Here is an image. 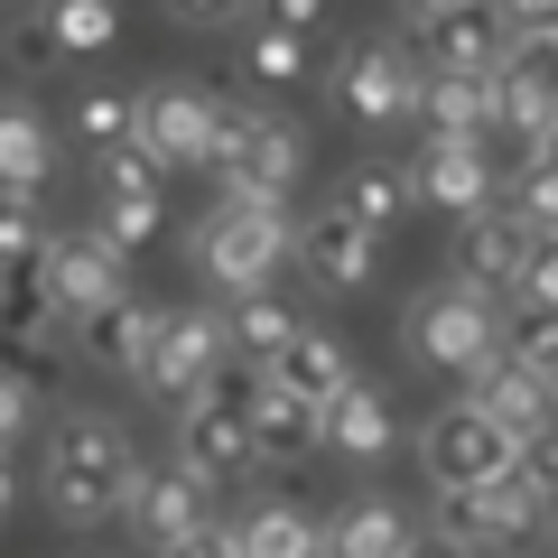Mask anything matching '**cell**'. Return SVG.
I'll return each instance as SVG.
<instances>
[{"label":"cell","instance_id":"obj_1","mask_svg":"<svg viewBox=\"0 0 558 558\" xmlns=\"http://www.w3.org/2000/svg\"><path fill=\"white\" fill-rule=\"evenodd\" d=\"M131 484H140V447L121 418L102 410H65L47 428V457H38V494L65 531H102V521L131 512Z\"/></svg>","mask_w":558,"mask_h":558},{"label":"cell","instance_id":"obj_2","mask_svg":"<svg viewBox=\"0 0 558 558\" xmlns=\"http://www.w3.org/2000/svg\"><path fill=\"white\" fill-rule=\"evenodd\" d=\"M299 252V223H289V196H260V186H223L196 223V260L223 299H252L270 289V270Z\"/></svg>","mask_w":558,"mask_h":558},{"label":"cell","instance_id":"obj_3","mask_svg":"<svg viewBox=\"0 0 558 558\" xmlns=\"http://www.w3.org/2000/svg\"><path fill=\"white\" fill-rule=\"evenodd\" d=\"M178 465H186L196 484H215V494H233V484L260 475V447H252V381H242L233 363H223L196 400H178Z\"/></svg>","mask_w":558,"mask_h":558},{"label":"cell","instance_id":"obj_4","mask_svg":"<svg viewBox=\"0 0 558 558\" xmlns=\"http://www.w3.org/2000/svg\"><path fill=\"white\" fill-rule=\"evenodd\" d=\"M418 465H428L438 494H475V484L521 475V438L494 410H475V400H447V410H428V428H418Z\"/></svg>","mask_w":558,"mask_h":558},{"label":"cell","instance_id":"obj_5","mask_svg":"<svg viewBox=\"0 0 558 558\" xmlns=\"http://www.w3.org/2000/svg\"><path fill=\"white\" fill-rule=\"evenodd\" d=\"M410 354L428 363V373L475 381L484 363H502V307L484 299V289H465V279H447V289H428V299L410 307Z\"/></svg>","mask_w":558,"mask_h":558},{"label":"cell","instance_id":"obj_6","mask_svg":"<svg viewBox=\"0 0 558 558\" xmlns=\"http://www.w3.org/2000/svg\"><path fill=\"white\" fill-rule=\"evenodd\" d=\"M215 178L223 186H260V196H299L307 178V140L289 112H260V102H233L215 140Z\"/></svg>","mask_w":558,"mask_h":558},{"label":"cell","instance_id":"obj_7","mask_svg":"<svg viewBox=\"0 0 558 558\" xmlns=\"http://www.w3.org/2000/svg\"><path fill=\"white\" fill-rule=\"evenodd\" d=\"M418 84H428V65H418L410 38H354L336 57V102L363 121V131H391V121L418 112Z\"/></svg>","mask_w":558,"mask_h":558},{"label":"cell","instance_id":"obj_8","mask_svg":"<svg viewBox=\"0 0 558 558\" xmlns=\"http://www.w3.org/2000/svg\"><path fill=\"white\" fill-rule=\"evenodd\" d=\"M38 270H47V289H57V307L75 317V336H84L94 317H112L121 299H131V252H112V242H102L94 223H84V233H57Z\"/></svg>","mask_w":558,"mask_h":558},{"label":"cell","instance_id":"obj_9","mask_svg":"<svg viewBox=\"0 0 558 558\" xmlns=\"http://www.w3.org/2000/svg\"><path fill=\"white\" fill-rule=\"evenodd\" d=\"M233 363V336H223V307H178V317H159V344H149V363H140V391L159 400H196L205 381Z\"/></svg>","mask_w":558,"mask_h":558},{"label":"cell","instance_id":"obj_10","mask_svg":"<svg viewBox=\"0 0 558 558\" xmlns=\"http://www.w3.org/2000/svg\"><path fill=\"white\" fill-rule=\"evenodd\" d=\"M65 336H75V317L57 307L47 270H10L0 279V363H20L28 381H47L65 363Z\"/></svg>","mask_w":558,"mask_h":558},{"label":"cell","instance_id":"obj_11","mask_svg":"<svg viewBox=\"0 0 558 558\" xmlns=\"http://www.w3.org/2000/svg\"><path fill=\"white\" fill-rule=\"evenodd\" d=\"M131 140L149 149V159L178 178V168H215V140H223V102L186 94V84H159V94H140V121Z\"/></svg>","mask_w":558,"mask_h":558},{"label":"cell","instance_id":"obj_12","mask_svg":"<svg viewBox=\"0 0 558 558\" xmlns=\"http://www.w3.org/2000/svg\"><path fill=\"white\" fill-rule=\"evenodd\" d=\"M121 521H131V539H140V549H159V558H168V549H186V539H196L205 521H215V484H196L178 457H168V465H140L131 512H121Z\"/></svg>","mask_w":558,"mask_h":558},{"label":"cell","instance_id":"obj_13","mask_svg":"<svg viewBox=\"0 0 558 558\" xmlns=\"http://www.w3.org/2000/svg\"><path fill=\"white\" fill-rule=\"evenodd\" d=\"M400 38L418 47V65H475V75H494V65L512 57V28H502L494 0H438V10H418Z\"/></svg>","mask_w":558,"mask_h":558},{"label":"cell","instance_id":"obj_14","mask_svg":"<svg viewBox=\"0 0 558 558\" xmlns=\"http://www.w3.org/2000/svg\"><path fill=\"white\" fill-rule=\"evenodd\" d=\"M438 521L465 539V549L494 558V549H521V539H531L539 521H558V512L531 494V475H502V484H475V494H447V512H438Z\"/></svg>","mask_w":558,"mask_h":558},{"label":"cell","instance_id":"obj_15","mask_svg":"<svg viewBox=\"0 0 558 558\" xmlns=\"http://www.w3.org/2000/svg\"><path fill=\"white\" fill-rule=\"evenodd\" d=\"M531 252H539V233L512 215V205H484V215L457 223V279L484 289V299H512L521 270H531Z\"/></svg>","mask_w":558,"mask_h":558},{"label":"cell","instance_id":"obj_16","mask_svg":"<svg viewBox=\"0 0 558 558\" xmlns=\"http://www.w3.org/2000/svg\"><path fill=\"white\" fill-rule=\"evenodd\" d=\"M299 270L317 279V289H336V299H354V289H373V270H381V233L354 223L344 205H317V215L299 223Z\"/></svg>","mask_w":558,"mask_h":558},{"label":"cell","instance_id":"obj_17","mask_svg":"<svg viewBox=\"0 0 558 558\" xmlns=\"http://www.w3.org/2000/svg\"><path fill=\"white\" fill-rule=\"evenodd\" d=\"M410 186H418V205H447V215H484L494 205V159H484V140H465V131H428V149L410 159Z\"/></svg>","mask_w":558,"mask_h":558},{"label":"cell","instance_id":"obj_18","mask_svg":"<svg viewBox=\"0 0 558 558\" xmlns=\"http://www.w3.org/2000/svg\"><path fill=\"white\" fill-rule=\"evenodd\" d=\"M494 102H502V131L531 140V131H558V38H531L494 65Z\"/></svg>","mask_w":558,"mask_h":558},{"label":"cell","instance_id":"obj_19","mask_svg":"<svg viewBox=\"0 0 558 558\" xmlns=\"http://www.w3.org/2000/svg\"><path fill=\"white\" fill-rule=\"evenodd\" d=\"M252 447H260V465L317 457V447H326V410H317L307 391H289V381L260 373V381H252Z\"/></svg>","mask_w":558,"mask_h":558},{"label":"cell","instance_id":"obj_20","mask_svg":"<svg viewBox=\"0 0 558 558\" xmlns=\"http://www.w3.org/2000/svg\"><path fill=\"white\" fill-rule=\"evenodd\" d=\"M465 400H475V410H494V418H502V428H512L521 447H531L539 428H558V381L521 373L512 354H502V363H484V373L465 381Z\"/></svg>","mask_w":558,"mask_h":558},{"label":"cell","instance_id":"obj_21","mask_svg":"<svg viewBox=\"0 0 558 558\" xmlns=\"http://www.w3.org/2000/svg\"><path fill=\"white\" fill-rule=\"evenodd\" d=\"M418 121L428 131H502V102H494V75H475V65H428V84H418Z\"/></svg>","mask_w":558,"mask_h":558},{"label":"cell","instance_id":"obj_22","mask_svg":"<svg viewBox=\"0 0 558 558\" xmlns=\"http://www.w3.org/2000/svg\"><path fill=\"white\" fill-rule=\"evenodd\" d=\"M260 373L289 381V391H307L317 410H326L336 391H354V381H363V373H354V344H344L336 326H299V344H289L279 363H260Z\"/></svg>","mask_w":558,"mask_h":558},{"label":"cell","instance_id":"obj_23","mask_svg":"<svg viewBox=\"0 0 558 558\" xmlns=\"http://www.w3.org/2000/svg\"><path fill=\"white\" fill-rule=\"evenodd\" d=\"M57 168V131L38 102H0V196H38Z\"/></svg>","mask_w":558,"mask_h":558},{"label":"cell","instance_id":"obj_24","mask_svg":"<svg viewBox=\"0 0 558 558\" xmlns=\"http://www.w3.org/2000/svg\"><path fill=\"white\" fill-rule=\"evenodd\" d=\"M299 307L279 299V289H252V299H223V336H233V354H252V363H279L289 344H299Z\"/></svg>","mask_w":558,"mask_h":558},{"label":"cell","instance_id":"obj_25","mask_svg":"<svg viewBox=\"0 0 558 558\" xmlns=\"http://www.w3.org/2000/svg\"><path fill=\"white\" fill-rule=\"evenodd\" d=\"M410 196H418V186H410V168H391V159H354V168L336 178V196H326V205H344L354 223L391 233V223L410 215Z\"/></svg>","mask_w":558,"mask_h":558},{"label":"cell","instance_id":"obj_26","mask_svg":"<svg viewBox=\"0 0 558 558\" xmlns=\"http://www.w3.org/2000/svg\"><path fill=\"white\" fill-rule=\"evenodd\" d=\"M400 549H410V521L391 494H354L326 531V558H400Z\"/></svg>","mask_w":558,"mask_h":558},{"label":"cell","instance_id":"obj_27","mask_svg":"<svg viewBox=\"0 0 558 558\" xmlns=\"http://www.w3.org/2000/svg\"><path fill=\"white\" fill-rule=\"evenodd\" d=\"M326 447H336V457H391V400H381L373 381L336 391L326 400Z\"/></svg>","mask_w":558,"mask_h":558},{"label":"cell","instance_id":"obj_28","mask_svg":"<svg viewBox=\"0 0 558 558\" xmlns=\"http://www.w3.org/2000/svg\"><path fill=\"white\" fill-rule=\"evenodd\" d=\"M84 344H94L102 373H131L140 381V363H149V344H159V307H149V299H121L112 317L84 326Z\"/></svg>","mask_w":558,"mask_h":558},{"label":"cell","instance_id":"obj_29","mask_svg":"<svg viewBox=\"0 0 558 558\" xmlns=\"http://www.w3.org/2000/svg\"><path fill=\"white\" fill-rule=\"evenodd\" d=\"M242 558H326V531L299 502H260V512H242Z\"/></svg>","mask_w":558,"mask_h":558},{"label":"cell","instance_id":"obj_30","mask_svg":"<svg viewBox=\"0 0 558 558\" xmlns=\"http://www.w3.org/2000/svg\"><path fill=\"white\" fill-rule=\"evenodd\" d=\"M242 75H252V84H307V75H317V57H307L299 28L252 20V28H242Z\"/></svg>","mask_w":558,"mask_h":558},{"label":"cell","instance_id":"obj_31","mask_svg":"<svg viewBox=\"0 0 558 558\" xmlns=\"http://www.w3.org/2000/svg\"><path fill=\"white\" fill-rule=\"evenodd\" d=\"M502 354H512L521 373L558 381V307H512V317H502Z\"/></svg>","mask_w":558,"mask_h":558},{"label":"cell","instance_id":"obj_32","mask_svg":"<svg viewBox=\"0 0 558 558\" xmlns=\"http://www.w3.org/2000/svg\"><path fill=\"white\" fill-rule=\"evenodd\" d=\"M47 20H57L65 57H102V47L121 38V10H112V0H47Z\"/></svg>","mask_w":558,"mask_h":558},{"label":"cell","instance_id":"obj_33","mask_svg":"<svg viewBox=\"0 0 558 558\" xmlns=\"http://www.w3.org/2000/svg\"><path fill=\"white\" fill-rule=\"evenodd\" d=\"M47 215H38V196H0V279L10 270H38L47 260Z\"/></svg>","mask_w":558,"mask_h":558},{"label":"cell","instance_id":"obj_34","mask_svg":"<svg viewBox=\"0 0 558 558\" xmlns=\"http://www.w3.org/2000/svg\"><path fill=\"white\" fill-rule=\"evenodd\" d=\"M168 205L159 196H94V233L112 242V252H140V242H159Z\"/></svg>","mask_w":558,"mask_h":558},{"label":"cell","instance_id":"obj_35","mask_svg":"<svg viewBox=\"0 0 558 558\" xmlns=\"http://www.w3.org/2000/svg\"><path fill=\"white\" fill-rule=\"evenodd\" d=\"M0 57H10V75H57V65H65V47H57V20H47V0L10 20V38H0Z\"/></svg>","mask_w":558,"mask_h":558},{"label":"cell","instance_id":"obj_36","mask_svg":"<svg viewBox=\"0 0 558 558\" xmlns=\"http://www.w3.org/2000/svg\"><path fill=\"white\" fill-rule=\"evenodd\" d=\"M131 121H140L131 94H102V84H84V94H75V131H84V149H121V140H131Z\"/></svg>","mask_w":558,"mask_h":558},{"label":"cell","instance_id":"obj_37","mask_svg":"<svg viewBox=\"0 0 558 558\" xmlns=\"http://www.w3.org/2000/svg\"><path fill=\"white\" fill-rule=\"evenodd\" d=\"M94 178H102V196H159L168 168L149 159L140 140H121V149H94Z\"/></svg>","mask_w":558,"mask_h":558},{"label":"cell","instance_id":"obj_38","mask_svg":"<svg viewBox=\"0 0 558 558\" xmlns=\"http://www.w3.org/2000/svg\"><path fill=\"white\" fill-rule=\"evenodd\" d=\"M512 215L531 223L539 242H558V159H549V168H521V178H512Z\"/></svg>","mask_w":558,"mask_h":558},{"label":"cell","instance_id":"obj_39","mask_svg":"<svg viewBox=\"0 0 558 558\" xmlns=\"http://www.w3.org/2000/svg\"><path fill=\"white\" fill-rule=\"evenodd\" d=\"M494 10H502V28H512V47L558 38V0H494Z\"/></svg>","mask_w":558,"mask_h":558},{"label":"cell","instance_id":"obj_40","mask_svg":"<svg viewBox=\"0 0 558 558\" xmlns=\"http://www.w3.org/2000/svg\"><path fill=\"white\" fill-rule=\"evenodd\" d=\"M28 400H38V381H28L20 363H0V447H10V438L28 428Z\"/></svg>","mask_w":558,"mask_h":558},{"label":"cell","instance_id":"obj_41","mask_svg":"<svg viewBox=\"0 0 558 558\" xmlns=\"http://www.w3.org/2000/svg\"><path fill=\"white\" fill-rule=\"evenodd\" d=\"M521 475H531V494L558 512V428H539V438L521 447Z\"/></svg>","mask_w":558,"mask_h":558},{"label":"cell","instance_id":"obj_42","mask_svg":"<svg viewBox=\"0 0 558 558\" xmlns=\"http://www.w3.org/2000/svg\"><path fill=\"white\" fill-rule=\"evenodd\" d=\"M512 299L521 307H558V242H539V252H531V270H521Z\"/></svg>","mask_w":558,"mask_h":558},{"label":"cell","instance_id":"obj_43","mask_svg":"<svg viewBox=\"0 0 558 558\" xmlns=\"http://www.w3.org/2000/svg\"><path fill=\"white\" fill-rule=\"evenodd\" d=\"M326 10H336V0H260V20L299 28V38H317V28H326Z\"/></svg>","mask_w":558,"mask_h":558},{"label":"cell","instance_id":"obj_44","mask_svg":"<svg viewBox=\"0 0 558 558\" xmlns=\"http://www.w3.org/2000/svg\"><path fill=\"white\" fill-rule=\"evenodd\" d=\"M168 558H242V521H205L186 549H168Z\"/></svg>","mask_w":558,"mask_h":558},{"label":"cell","instance_id":"obj_45","mask_svg":"<svg viewBox=\"0 0 558 558\" xmlns=\"http://www.w3.org/2000/svg\"><path fill=\"white\" fill-rule=\"evenodd\" d=\"M168 20H178V28H233L242 0H168Z\"/></svg>","mask_w":558,"mask_h":558},{"label":"cell","instance_id":"obj_46","mask_svg":"<svg viewBox=\"0 0 558 558\" xmlns=\"http://www.w3.org/2000/svg\"><path fill=\"white\" fill-rule=\"evenodd\" d=\"M400 558H484V549H465V539L438 521V531H410V549H400Z\"/></svg>","mask_w":558,"mask_h":558},{"label":"cell","instance_id":"obj_47","mask_svg":"<svg viewBox=\"0 0 558 558\" xmlns=\"http://www.w3.org/2000/svg\"><path fill=\"white\" fill-rule=\"evenodd\" d=\"M10 502H20V475H10V457H0V521H10Z\"/></svg>","mask_w":558,"mask_h":558},{"label":"cell","instance_id":"obj_48","mask_svg":"<svg viewBox=\"0 0 558 558\" xmlns=\"http://www.w3.org/2000/svg\"><path fill=\"white\" fill-rule=\"evenodd\" d=\"M65 558H121V549H112V539H75V549H65Z\"/></svg>","mask_w":558,"mask_h":558},{"label":"cell","instance_id":"obj_49","mask_svg":"<svg viewBox=\"0 0 558 558\" xmlns=\"http://www.w3.org/2000/svg\"><path fill=\"white\" fill-rule=\"evenodd\" d=\"M418 10H438V0H400V28H410V20H418Z\"/></svg>","mask_w":558,"mask_h":558}]
</instances>
